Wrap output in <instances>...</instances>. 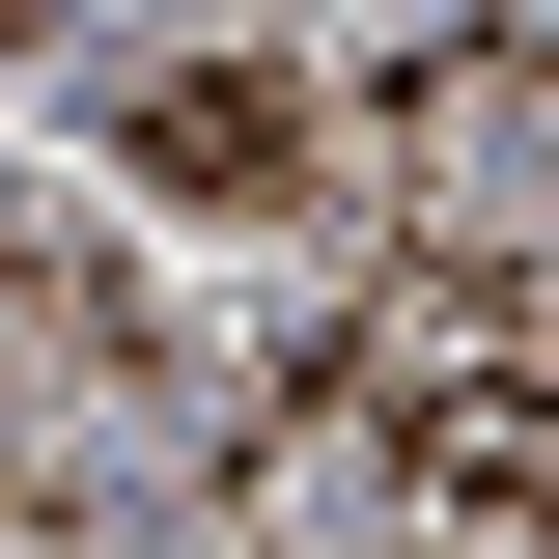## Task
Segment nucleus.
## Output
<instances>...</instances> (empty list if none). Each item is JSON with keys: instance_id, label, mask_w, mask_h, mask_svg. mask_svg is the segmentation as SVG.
I'll use <instances>...</instances> for the list:
<instances>
[{"instance_id": "nucleus-1", "label": "nucleus", "mask_w": 559, "mask_h": 559, "mask_svg": "<svg viewBox=\"0 0 559 559\" xmlns=\"http://www.w3.org/2000/svg\"><path fill=\"white\" fill-rule=\"evenodd\" d=\"M112 197L140 224H308L336 197V112L280 57H168V84H112Z\"/></svg>"}, {"instance_id": "nucleus-2", "label": "nucleus", "mask_w": 559, "mask_h": 559, "mask_svg": "<svg viewBox=\"0 0 559 559\" xmlns=\"http://www.w3.org/2000/svg\"><path fill=\"white\" fill-rule=\"evenodd\" d=\"M28 532H57V503H28V476H0V559H28Z\"/></svg>"}, {"instance_id": "nucleus-3", "label": "nucleus", "mask_w": 559, "mask_h": 559, "mask_svg": "<svg viewBox=\"0 0 559 559\" xmlns=\"http://www.w3.org/2000/svg\"><path fill=\"white\" fill-rule=\"evenodd\" d=\"M0 28H28V0H0Z\"/></svg>"}]
</instances>
